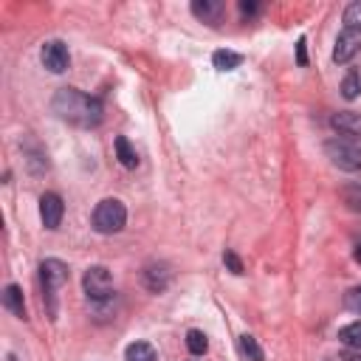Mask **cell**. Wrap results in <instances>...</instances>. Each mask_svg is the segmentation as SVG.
Instances as JSON below:
<instances>
[{"label": "cell", "mask_w": 361, "mask_h": 361, "mask_svg": "<svg viewBox=\"0 0 361 361\" xmlns=\"http://www.w3.org/2000/svg\"><path fill=\"white\" fill-rule=\"evenodd\" d=\"M51 110L62 118V121H71V124H79V127H96L104 116V107L96 96H87L76 87H59L56 96L51 99Z\"/></svg>", "instance_id": "cell-1"}, {"label": "cell", "mask_w": 361, "mask_h": 361, "mask_svg": "<svg viewBox=\"0 0 361 361\" xmlns=\"http://www.w3.org/2000/svg\"><path fill=\"white\" fill-rule=\"evenodd\" d=\"M124 223H127V209L116 197H104L93 209V228L99 234H116L124 228Z\"/></svg>", "instance_id": "cell-2"}, {"label": "cell", "mask_w": 361, "mask_h": 361, "mask_svg": "<svg viewBox=\"0 0 361 361\" xmlns=\"http://www.w3.org/2000/svg\"><path fill=\"white\" fill-rule=\"evenodd\" d=\"M82 288L87 293V299L93 305H104V302H113V276L104 265H90L82 276Z\"/></svg>", "instance_id": "cell-3"}, {"label": "cell", "mask_w": 361, "mask_h": 361, "mask_svg": "<svg viewBox=\"0 0 361 361\" xmlns=\"http://www.w3.org/2000/svg\"><path fill=\"white\" fill-rule=\"evenodd\" d=\"M324 155L333 161V166L344 172H358L361 169V147H355L347 138H330L324 144Z\"/></svg>", "instance_id": "cell-4"}, {"label": "cell", "mask_w": 361, "mask_h": 361, "mask_svg": "<svg viewBox=\"0 0 361 361\" xmlns=\"http://www.w3.org/2000/svg\"><path fill=\"white\" fill-rule=\"evenodd\" d=\"M39 282H42V293L48 299V313L54 316L56 313V307H54V290L68 282V265L62 259H42L39 262Z\"/></svg>", "instance_id": "cell-5"}, {"label": "cell", "mask_w": 361, "mask_h": 361, "mask_svg": "<svg viewBox=\"0 0 361 361\" xmlns=\"http://www.w3.org/2000/svg\"><path fill=\"white\" fill-rule=\"evenodd\" d=\"M39 59H42V65H45L51 73H62V71H68V65H71V56H68V48H65L62 39H48V42L42 45V51H39Z\"/></svg>", "instance_id": "cell-6"}, {"label": "cell", "mask_w": 361, "mask_h": 361, "mask_svg": "<svg viewBox=\"0 0 361 361\" xmlns=\"http://www.w3.org/2000/svg\"><path fill=\"white\" fill-rule=\"evenodd\" d=\"M169 279H172V271H169L166 262H147L144 271H141V282L149 293H164Z\"/></svg>", "instance_id": "cell-7"}, {"label": "cell", "mask_w": 361, "mask_h": 361, "mask_svg": "<svg viewBox=\"0 0 361 361\" xmlns=\"http://www.w3.org/2000/svg\"><path fill=\"white\" fill-rule=\"evenodd\" d=\"M361 51V34L358 31H350L344 28L338 37H336V48H333V62L338 65H347L355 54Z\"/></svg>", "instance_id": "cell-8"}, {"label": "cell", "mask_w": 361, "mask_h": 361, "mask_svg": "<svg viewBox=\"0 0 361 361\" xmlns=\"http://www.w3.org/2000/svg\"><path fill=\"white\" fill-rule=\"evenodd\" d=\"M62 214H65V203H62V197H59L56 192H45V195L39 197V217H42L45 228H51V231L59 228Z\"/></svg>", "instance_id": "cell-9"}, {"label": "cell", "mask_w": 361, "mask_h": 361, "mask_svg": "<svg viewBox=\"0 0 361 361\" xmlns=\"http://www.w3.org/2000/svg\"><path fill=\"white\" fill-rule=\"evenodd\" d=\"M333 130H338L341 135H350V138H361V113H353V110H341L330 118Z\"/></svg>", "instance_id": "cell-10"}, {"label": "cell", "mask_w": 361, "mask_h": 361, "mask_svg": "<svg viewBox=\"0 0 361 361\" xmlns=\"http://www.w3.org/2000/svg\"><path fill=\"white\" fill-rule=\"evenodd\" d=\"M192 14L197 20H203V23H209V25H214L220 20V14H223V3L220 0H195L192 3Z\"/></svg>", "instance_id": "cell-11"}, {"label": "cell", "mask_w": 361, "mask_h": 361, "mask_svg": "<svg viewBox=\"0 0 361 361\" xmlns=\"http://www.w3.org/2000/svg\"><path fill=\"white\" fill-rule=\"evenodd\" d=\"M3 307L11 310L17 319H25V302H23L20 285H6V290H3Z\"/></svg>", "instance_id": "cell-12"}, {"label": "cell", "mask_w": 361, "mask_h": 361, "mask_svg": "<svg viewBox=\"0 0 361 361\" xmlns=\"http://www.w3.org/2000/svg\"><path fill=\"white\" fill-rule=\"evenodd\" d=\"M124 361H158V355H155V347H152V344H147V341H133V344H127V350H124Z\"/></svg>", "instance_id": "cell-13"}, {"label": "cell", "mask_w": 361, "mask_h": 361, "mask_svg": "<svg viewBox=\"0 0 361 361\" xmlns=\"http://www.w3.org/2000/svg\"><path fill=\"white\" fill-rule=\"evenodd\" d=\"M212 62H214V68H217V71H234V68H240V65H243V54L220 48V51H214Z\"/></svg>", "instance_id": "cell-14"}, {"label": "cell", "mask_w": 361, "mask_h": 361, "mask_svg": "<svg viewBox=\"0 0 361 361\" xmlns=\"http://www.w3.org/2000/svg\"><path fill=\"white\" fill-rule=\"evenodd\" d=\"M116 155H118L121 166H127V169H135V166H138V152L130 147V141H127L124 135L116 138Z\"/></svg>", "instance_id": "cell-15"}, {"label": "cell", "mask_w": 361, "mask_h": 361, "mask_svg": "<svg viewBox=\"0 0 361 361\" xmlns=\"http://www.w3.org/2000/svg\"><path fill=\"white\" fill-rule=\"evenodd\" d=\"M338 341L353 347V350H361V322H353V324H344L338 330Z\"/></svg>", "instance_id": "cell-16"}, {"label": "cell", "mask_w": 361, "mask_h": 361, "mask_svg": "<svg viewBox=\"0 0 361 361\" xmlns=\"http://www.w3.org/2000/svg\"><path fill=\"white\" fill-rule=\"evenodd\" d=\"M240 350H243V355H245L248 361H265L262 347H259V344H257V338H254V336H248V333H243V336H240Z\"/></svg>", "instance_id": "cell-17"}, {"label": "cell", "mask_w": 361, "mask_h": 361, "mask_svg": "<svg viewBox=\"0 0 361 361\" xmlns=\"http://www.w3.org/2000/svg\"><path fill=\"white\" fill-rule=\"evenodd\" d=\"M341 96H344L347 102H353V99L361 96V73H358V71H350V73L344 76V82H341Z\"/></svg>", "instance_id": "cell-18"}, {"label": "cell", "mask_w": 361, "mask_h": 361, "mask_svg": "<svg viewBox=\"0 0 361 361\" xmlns=\"http://www.w3.org/2000/svg\"><path fill=\"white\" fill-rule=\"evenodd\" d=\"M341 200H344V206H347L350 212L361 214V183H347V186L341 189Z\"/></svg>", "instance_id": "cell-19"}, {"label": "cell", "mask_w": 361, "mask_h": 361, "mask_svg": "<svg viewBox=\"0 0 361 361\" xmlns=\"http://www.w3.org/2000/svg\"><path fill=\"white\" fill-rule=\"evenodd\" d=\"M186 347H189L192 355H203V353L209 350L206 333H203V330H189V333H186Z\"/></svg>", "instance_id": "cell-20"}, {"label": "cell", "mask_w": 361, "mask_h": 361, "mask_svg": "<svg viewBox=\"0 0 361 361\" xmlns=\"http://www.w3.org/2000/svg\"><path fill=\"white\" fill-rule=\"evenodd\" d=\"M344 28L361 34V3H350V6L344 8Z\"/></svg>", "instance_id": "cell-21"}, {"label": "cell", "mask_w": 361, "mask_h": 361, "mask_svg": "<svg viewBox=\"0 0 361 361\" xmlns=\"http://www.w3.org/2000/svg\"><path fill=\"white\" fill-rule=\"evenodd\" d=\"M344 307L361 316V285H355V288H350V290L344 293Z\"/></svg>", "instance_id": "cell-22"}, {"label": "cell", "mask_w": 361, "mask_h": 361, "mask_svg": "<svg viewBox=\"0 0 361 361\" xmlns=\"http://www.w3.org/2000/svg\"><path fill=\"white\" fill-rule=\"evenodd\" d=\"M223 262L228 265L231 274H243V271H245V268H243V259H240L234 251H226V254H223Z\"/></svg>", "instance_id": "cell-23"}, {"label": "cell", "mask_w": 361, "mask_h": 361, "mask_svg": "<svg viewBox=\"0 0 361 361\" xmlns=\"http://www.w3.org/2000/svg\"><path fill=\"white\" fill-rule=\"evenodd\" d=\"M257 11H259V3H254V0H240V14L251 17V14H257Z\"/></svg>", "instance_id": "cell-24"}, {"label": "cell", "mask_w": 361, "mask_h": 361, "mask_svg": "<svg viewBox=\"0 0 361 361\" xmlns=\"http://www.w3.org/2000/svg\"><path fill=\"white\" fill-rule=\"evenodd\" d=\"M296 59H299V65H307V56H305V37L296 42Z\"/></svg>", "instance_id": "cell-25"}, {"label": "cell", "mask_w": 361, "mask_h": 361, "mask_svg": "<svg viewBox=\"0 0 361 361\" xmlns=\"http://www.w3.org/2000/svg\"><path fill=\"white\" fill-rule=\"evenodd\" d=\"M353 257H355V262H361V243L355 245V251H353Z\"/></svg>", "instance_id": "cell-26"}, {"label": "cell", "mask_w": 361, "mask_h": 361, "mask_svg": "<svg viewBox=\"0 0 361 361\" xmlns=\"http://www.w3.org/2000/svg\"><path fill=\"white\" fill-rule=\"evenodd\" d=\"M350 361H361V353H358V355H353V358H350Z\"/></svg>", "instance_id": "cell-27"}]
</instances>
